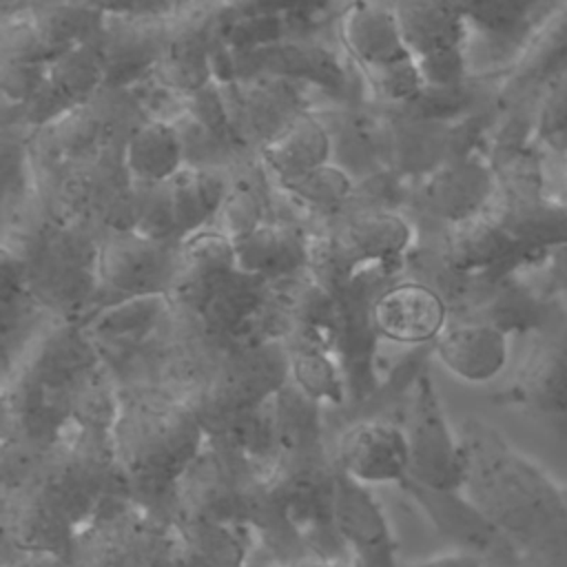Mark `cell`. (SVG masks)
<instances>
[{"label": "cell", "mask_w": 567, "mask_h": 567, "mask_svg": "<svg viewBox=\"0 0 567 567\" xmlns=\"http://www.w3.org/2000/svg\"><path fill=\"white\" fill-rule=\"evenodd\" d=\"M122 496L113 425H73L16 481L2 485L4 547L73 560L80 534Z\"/></svg>", "instance_id": "6da1fadb"}, {"label": "cell", "mask_w": 567, "mask_h": 567, "mask_svg": "<svg viewBox=\"0 0 567 567\" xmlns=\"http://www.w3.org/2000/svg\"><path fill=\"white\" fill-rule=\"evenodd\" d=\"M463 492L507 536L520 567H567V492L489 423L461 432Z\"/></svg>", "instance_id": "7a4b0ae2"}, {"label": "cell", "mask_w": 567, "mask_h": 567, "mask_svg": "<svg viewBox=\"0 0 567 567\" xmlns=\"http://www.w3.org/2000/svg\"><path fill=\"white\" fill-rule=\"evenodd\" d=\"M97 372V354L73 323L51 328L29 348L4 383L2 485L73 430L80 399Z\"/></svg>", "instance_id": "3957f363"}, {"label": "cell", "mask_w": 567, "mask_h": 567, "mask_svg": "<svg viewBox=\"0 0 567 567\" xmlns=\"http://www.w3.org/2000/svg\"><path fill=\"white\" fill-rule=\"evenodd\" d=\"M206 441L195 408L177 392L122 388L113 425L122 498L168 523L177 487Z\"/></svg>", "instance_id": "277c9868"}, {"label": "cell", "mask_w": 567, "mask_h": 567, "mask_svg": "<svg viewBox=\"0 0 567 567\" xmlns=\"http://www.w3.org/2000/svg\"><path fill=\"white\" fill-rule=\"evenodd\" d=\"M288 381L286 343L259 341L221 352L184 399L195 408L210 439L266 408Z\"/></svg>", "instance_id": "5b68a950"}, {"label": "cell", "mask_w": 567, "mask_h": 567, "mask_svg": "<svg viewBox=\"0 0 567 567\" xmlns=\"http://www.w3.org/2000/svg\"><path fill=\"white\" fill-rule=\"evenodd\" d=\"M73 567H195L175 529L137 507L100 514L78 538Z\"/></svg>", "instance_id": "8992f818"}, {"label": "cell", "mask_w": 567, "mask_h": 567, "mask_svg": "<svg viewBox=\"0 0 567 567\" xmlns=\"http://www.w3.org/2000/svg\"><path fill=\"white\" fill-rule=\"evenodd\" d=\"M399 423L410 452L408 478L430 489H463L465 465L461 436L450 427L427 370L405 392Z\"/></svg>", "instance_id": "52a82bcc"}, {"label": "cell", "mask_w": 567, "mask_h": 567, "mask_svg": "<svg viewBox=\"0 0 567 567\" xmlns=\"http://www.w3.org/2000/svg\"><path fill=\"white\" fill-rule=\"evenodd\" d=\"M567 69V0H549L525 27L518 53L496 89V106H525Z\"/></svg>", "instance_id": "ba28073f"}, {"label": "cell", "mask_w": 567, "mask_h": 567, "mask_svg": "<svg viewBox=\"0 0 567 567\" xmlns=\"http://www.w3.org/2000/svg\"><path fill=\"white\" fill-rule=\"evenodd\" d=\"M401 487L454 549L483 558L487 567H520L516 547L463 489H430L410 478H405Z\"/></svg>", "instance_id": "9c48e42d"}, {"label": "cell", "mask_w": 567, "mask_h": 567, "mask_svg": "<svg viewBox=\"0 0 567 567\" xmlns=\"http://www.w3.org/2000/svg\"><path fill=\"white\" fill-rule=\"evenodd\" d=\"M529 337L509 399L545 423L567 425V323L554 321Z\"/></svg>", "instance_id": "30bf717a"}, {"label": "cell", "mask_w": 567, "mask_h": 567, "mask_svg": "<svg viewBox=\"0 0 567 567\" xmlns=\"http://www.w3.org/2000/svg\"><path fill=\"white\" fill-rule=\"evenodd\" d=\"M95 266L100 284L115 292L113 301L155 295L173 284L177 250H171V241L153 239L137 230H111V237L100 244Z\"/></svg>", "instance_id": "8fae6325"}, {"label": "cell", "mask_w": 567, "mask_h": 567, "mask_svg": "<svg viewBox=\"0 0 567 567\" xmlns=\"http://www.w3.org/2000/svg\"><path fill=\"white\" fill-rule=\"evenodd\" d=\"M337 467L361 485L403 483L410 472V452L399 421L368 416L341 430L332 445Z\"/></svg>", "instance_id": "7c38bea8"}, {"label": "cell", "mask_w": 567, "mask_h": 567, "mask_svg": "<svg viewBox=\"0 0 567 567\" xmlns=\"http://www.w3.org/2000/svg\"><path fill=\"white\" fill-rule=\"evenodd\" d=\"M332 525L346 549L354 556V567H399L390 523L368 485L357 483L337 467Z\"/></svg>", "instance_id": "4fadbf2b"}, {"label": "cell", "mask_w": 567, "mask_h": 567, "mask_svg": "<svg viewBox=\"0 0 567 567\" xmlns=\"http://www.w3.org/2000/svg\"><path fill=\"white\" fill-rule=\"evenodd\" d=\"M372 321L379 337L421 348L434 343L450 321V306L441 290L425 284H399L372 301Z\"/></svg>", "instance_id": "5bb4252c"}, {"label": "cell", "mask_w": 567, "mask_h": 567, "mask_svg": "<svg viewBox=\"0 0 567 567\" xmlns=\"http://www.w3.org/2000/svg\"><path fill=\"white\" fill-rule=\"evenodd\" d=\"M496 193V171L476 155L450 159L425 175L419 188L421 206L447 226L465 221L487 208Z\"/></svg>", "instance_id": "9a60e30c"}, {"label": "cell", "mask_w": 567, "mask_h": 567, "mask_svg": "<svg viewBox=\"0 0 567 567\" xmlns=\"http://www.w3.org/2000/svg\"><path fill=\"white\" fill-rule=\"evenodd\" d=\"M339 35L365 73L412 60L403 27L385 0H354L341 16Z\"/></svg>", "instance_id": "2e32d148"}, {"label": "cell", "mask_w": 567, "mask_h": 567, "mask_svg": "<svg viewBox=\"0 0 567 567\" xmlns=\"http://www.w3.org/2000/svg\"><path fill=\"white\" fill-rule=\"evenodd\" d=\"M447 372L467 383L494 381L509 359V334L474 319H450L432 343Z\"/></svg>", "instance_id": "e0dca14e"}, {"label": "cell", "mask_w": 567, "mask_h": 567, "mask_svg": "<svg viewBox=\"0 0 567 567\" xmlns=\"http://www.w3.org/2000/svg\"><path fill=\"white\" fill-rule=\"evenodd\" d=\"M410 226L390 210L363 208L339 230L330 250L352 272L359 266H388L403 257Z\"/></svg>", "instance_id": "ac0fdd59"}, {"label": "cell", "mask_w": 567, "mask_h": 567, "mask_svg": "<svg viewBox=\"0 0 567 567\" xmlns=\"http://www.w3.org/2000/svg\"><path fill=\"white\" fill-rule=\"evenodd\" d=\"M124 166L133 182L162 184L182 171L184 144L171 122L142 120L122 142Z\"/></svg>", "instance_id": "d6986e66"}, {"label": "cell", "mask_w": 567, "mask_h": 567, "mask_svg": "<svg viewBox=\"0 0 567 567\" xmlns=\"http://www.w3.org/2000/svg\"><path fill=\"white\" fill-rule=\"evenodd\" d=\"M168 525L195 567H246L248 527L190 514H173Z\"/></svg>", "instance_id": "ffe728a7"}, {"label": "cell", "mask_w": 567, "mask_h": 567, "mask_svg": "<svg viewBox=\"0 0 567 567\" xmlns=\"http://www.w3.org/2000/svg\"><path fill=\"white\" fill-rule=\"evenodd\" d=\"M233 244L237 268L266 281L272 277L295 275L308 261L303 239L292 228L279 224L261 221L255 230Z\"/></svg>", "instance_id": "44dd1931"}, {"label": "cell", "mask_w": 567, "mask_h": 567, "mask_svg": "<svg viewBox=\"0 0 567 567\" xmlns=\"http://www.w3.org/2000/svg\"><path fill=\"white\" fill-rule=\"evenodd\" d=\"M261 153L279 182H284L328 164L332 137L321 120L299 113L281 133L264 144Z\"/></svg>", "instance_id": "7402d4cb"}, {"label": "cell", "mask_w": 567, "mask_h": 567, "mask_svg": "<svg viewBox=\"0 0 567 567\" xmlns=\"http://www.w3.org/2000/svg\"><path fill=\"white\" fill-rule=\"evenodd\" d=\"M226 195L228 186L213 168H182L173 179H168L175 239L184 241L195 235L219 213Z\"/></svg>", "instance_id": "603a6c76"}, {"label": "cell", "mask_w": 567, "mask_h": 567, "mask_svg": "<svg viewBox=\"0 0 567 567\" xmlns=\"http://www.w3.org/2000/svg\"><path fill=\"white\" fill-rule=\"evenodd\" d=\"M164 310V292L126 297L97 310L91 328L102 337H128L155 323Z\"/></svg>", "instance_id": "cb8c5ba5"}, {"label": "cell", "mask_w": 567, "mask_h": 567, "mask_svg": "<svg viewBox=\"0 0 567 567\" xmlns=\"http://www.w3.org/2000/svg\"><path fill=\"white\" fill-rule=\"evenodd\" d=\"M281 186H286L297 199L319 210H334L354 193V182L350 173L339 164L330 162L299 177L284 179Z\"/></svg>", "instance_id": "d4e9b609"}, {"label": "cell", "mask_w": 567, "mask_h": 567, "mask_svg": "<svg viewBox=\"0 0 567 567\" xmlns=\"http://www.w3.org/2000/svg\"><path fill=\"white\" fill-rule=\"evenodd\" d=\"M549 0H458L470 22L496 35H514L525 31L529 20Z\"/></svg>", "instance_id": "484cf974"}, {"label": "cell", "mask_w": 567, "mask_h": 567, "mask_svg": "<svg viewBox=\"0 0 567 567\" xmlns=\"http://www.w3.org/2000/svg\"><path fill=\"white\" fill-rule=\"evenodd\" d=\"M219 217V233L226 235L230 241L255 230L261 219V202L250 188H228V195L217 213Z\"/></svg>", "instance_id": "4316f807"}, {"label": "cell", "mask_w": 567, "mask_h": 567, "mask_svg": "<svg viewBox=\"0 0 567 567\" xmlns=\"http://www.w3.org/2000/svg\"><path fill=\"white\" fill-rule=\"evenodd\" d=\"M2 567H73L69 558L49 551H13L4 556Z\"/></svg>", "instance_id": "83f0119b"}, {"label": "cell", "mask_w": 567, "mask_h": 567, "mask_svg": "<svg viewBox=\"0 0 567 567\" xmlns=\"http://www.w3.org/2000/svg\"><path fill=\"white\" fill-rule=\"evenodd\" d=\"M399 567H487V563L474 554L454 549L450 554H441V556H432L427 560L421 563H412V565H399Z\"/></svg>", "instance_id": "f1b7e54d"}, {"label": "cell", "mask_w": 567, "mask_h": 567, "mask_svg": "<svg viewBox=\"0 0 567 567\" xmlns=\"http://www.w3.org/2000/svg\"><path fill=\"white\" fill-rule=\"evenodd\" d=\"M558 297L565 301L567 306V261H565V270H563V277H560V286H558Z\"/></svg>", "instance_id": "f546056e"}, {"label": "cell", "mask_w": 567, "mask_h": 567, "mask_svg": "<svg viewBox=\"0 0 567 567\" xmlns=\"http://www.w3.org/2000/svg\"><path fill=\"white\" fill-rule=\"evenodd\" d=\"M560 175H563V182H565V195H567V146L563 151V168H560Z\"/></svg>", "instance_id": "4dcf8cb0"}, {"label": "cell", "mask_w": 567, "mask_h": 567, "mask_svg": "<svg viewBox=\"0 0 567 567\" xmlns=\"http://www.w3.org/2000/svg\"><path fill=\"white\" fill-rule=\"evenodd\" d=\"M144 2H146V7H151V4H155L157 0H144Z\"/></svg>", "instance_id": "1f68e13d"}]
</instances>
